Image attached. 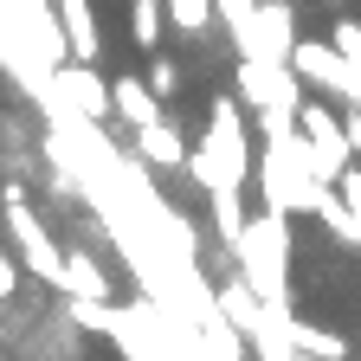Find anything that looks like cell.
I'll use <instances>...</instances> for the list:
<instances>
[{"instance_id":"cell-7","label":"cell","mask_w":361,"mask_h":361,"mask_svg":"<svg viewBox=\"0 0 361 361\" xmlns=\"http://www.w3.org/2000/svg\"><path fill=\"white\" fill-rule=\"evenodd\" d=\"M59 32H65V59H97V20H90V0H52Z\"/></svg>"},{"instance_id":"cell-3","label":"cell","mask_w":361,"mask_h":361,"mask_svg":"<svg viewBox=\"0 0 361 361\" xmlns=\"http://www.w3.org/2000/svg\"><path fill=\"white\" fill-rule=\"evenodd\" d=\"M239 59H264V65H290V45H297V13L284 0H252L245 26H233Z\"/></svg>"},{"instance_id":"cell-2","label":"cell","mask_w":361,"mask_h":361,"mask_svg":"<svg viewBox=\"0 0 361 361\" xmlns=\"http://www.w3.org/2000/svg\"><path fill=\"white\" fill-rule=\"evenodd\" d=\"M188 174L200 194L219 188V180H233V188L252 180V142H245V104L239 97H213V129L200 149H188Z\"/></svg>"},{"instance_id":"cell-12","label":"cell","mask_w":361,"mask_h":361,"mask_svg":"<svg viewBox=\"0 0 361 361\" xmlns=\"http://www.w3.org/2000/svg\"><path fill=\"white\" fill-rule=\"evenodd\" d=\"M310 213H316V219H323V226H329V233H336V239H348V245H361V226H355V213L342 207V194H329V180H323V188H316V200H310Z\"/></svg>"},{"instance_id":"cell-10","label":"cell","mask_w":361,"mask_h":361,"mask_svg":"<svg viewBox=\"0 0 361 361\" xmlns=\"http://www.w3.org/2000/svg\"><path fill=\"white\" fill-rule=\"evenodd\" d=\"M65 297H110V278H104V264L90 258V252H71L65 258Z\"/></svg>"},{"instance_id":"cell-14","label":"cell","mask_w":361,"mask_h":361,"mask_svg":"<svg viewBox=\"0 0 361 361\" xmlns=\"http://www.w3.org/2000/svg\"><path fill=\"white\" fill-rule=\"evenodd\" d=\"M161 0H135V7H129V32H135V45H149V52H155V45H161Z\"/></svg>"},{"instance_id":"cell-6","label":"cell","mask_w":361,"mask_h":361,"mask_svg":"<svg viewBox=\"0 0 361 361\" xmlns=\"http://www.w3.org/2000/svg\"><path fill=\"white\" fill-rule=\"evenodd\" d=\"M297 129H303V142H310V168H316V180H336L355 155H348V142H342V116H329L323 104H297Z\"/></svg>"},{"instance_id":"cell-11","label":"cell","mask_w":361,"mask_h":361,"mask_svg":"<svg viewBox=\"0 0 361 361\" xmlns=\"http://www.w3.org/2000/svg\"><path fill=\"white\" fill-rule=\"evenodd\" d=\"M239 194H245V188H233V180L207 188V200H213V226H219V245H233L239 226H245V200H239Z\"/></svg>"},{"instance_id":"cell-17","label":"cell","mask_w":361,"mask_h":361,"mask_svg":"<svg viewBox=\"0 0 361 361\" xmlns=\"http://www.w3.org/2000/svg\"><path fill=\"white\" fill-rule=\"evenodd\" d=\"M336 188H342V207H348V213H355V226H361V168H355V161L336 174Z\"/></svg>"},{"instance_id":"cell-16","label":"cell","mask_w":361,"mask_h":361,"mask_svg":"<svg viewBox=\"0 0 361 361\" xmlns=\"http://www.w3.org/2000/svg\"><path fill=\"white\" fill-rule=\"evenodd\" d=\"M142 78H149V90H155V97H174V90H180V65H174L168 52H161V59H155Z\"/></svg>"},{"instance_id":"cell-18","label":"cell","mask_w":361,"mask_h":361,"mask_svg":"<svg viewBox=\"0 0 361 361\" xmlns=\"http://www.w3.org/2000/svg\"><path fill=\"white\" fill-rule=\"evenodd\" d=\"M342 142H348V155H361V104H348V116H342Z\"/></svg>"},{"instance_id":"cell-19","label":"cell","mask_w":361,"mask_h":361,"mask_svg":"<svg viewBox=\"0 0 361 361\" xmlns=\"http://www.w3.org/2000/svg\"><path fill=\"white\" fill-rule=\"evenodd\" d=\"M13 284H20V264H13L7 252H0V303H7V297H13Z\"/></svg>"},{"instance_id":"cell-8","label":"cell","mask_w":361,"mask_h":361,"mask_svg":"<svg viewBox=\"0 0 361 361\" xmlns=\"http://www.w3.org/2000/svg\"><path fill=\"white\" fill-rule=\"evenodd\" d=\"M135 155H142L149 168H188V142L174 135V123H168V116H155V123L135 129Z\"/></svg>"},{"instance_id":"cell-20","label":"cell","mask_w":361,"mask_h":361,"mask_svg":"<svg viewBox=\"0 0 361 361\" xmlns=\"http://www.w3.org/2000/svg\"><path fill=\"white\" fill-rule=\"evenodd\" d=\"M329 7H342V0H329Z\"/></svg>"},{"instance_id":"cell-5","label":"cell","mask_w":361,"mask_h":361,"mask_svg":"<svg viewBox=\"0 0 361 361\" xmlns=\"http://www.w3.org/2000/svg\"><path fill=\"white\" fill-rule=\"evenodd\" d=\"M7 233H13V245H20V258L32 264V278L39 284H65V252L52 245V233H45V219L26 207V200H7Z\"/></svg>"},{"instance_id":"cell-4","label":"cell","mask_w":361,"mask_h":361,"mask_svg":"<svg viewBox=\"0 0 361 361\" xmlns=\"http://www.w3.org/2000/svg\"><path fill=\"white\" fill-rule=\"evenodd\" d=\"M233 97L258 116V110H297L303 104V78L290 71V65H264V59H239V71H233Z\"/></svg>"},{"instance_id":"cell-9","label":"cell","mask_w":361,"mask_h":361,"mask_svg":"<svg viewBox=\"0 0 361 361\" xmlns=\"http://www.w3.org/2000/svg\"><path fill=\"white\" fill-rule=\"evenodd\" d=\"M110 110H116L129 129H142V123L161 116V97L149 90V78H116V84H110Z\"/></svg>"},{"instance_id":"cell-15","label":"cell","mask_w":361,"mask_h":361,"mask_svg":"<svg viewBox=\"0 0 361 361\" xmlns=\"http://www.w3.org/2000/svg\"><path fill=\"white\" fill-rule=\"evenodd\" d=\"M290 329H297V355H348V342L329 329H310V323H290Z\"/></svg>"},{"instance_id":"cell-13","label":"cell","mask_w":361,"mask_h":361,"mask_svg":"<svg viewBox=\"0 0 361 361\" xmlns=\"http://www.w3.org/2000/svg\"><path fill=\"white\" fill-rule=\"evenodd\" d=\"M161 13H168V26H180L188 39H200L213 26V0H161Z\"/></svg>"},{"instance_id":"cell-1","label":"cell","mask_w":361,"mask_h":361,"mask_svg":"<svg viewBox=\"0 0 361 361\" xmlns=\"http://www.w3.org/2000/svg\"><path fill=\"white\" fill-rule=\"evenodd\" d=\"M233 271L264 297V303H290V213L264 207L239 226L233 239Z\"/></svg>"}]
</instances>
